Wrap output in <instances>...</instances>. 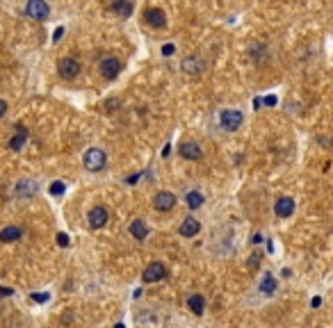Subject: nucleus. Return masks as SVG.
<instances>
[{
  "label": "nucleus",
  "mask_w": 333,
  "mask_h": 328,
  "mask_svg": "<svg viewBox=\"0 0 333 328\" xmlns=\"http://www.w3.org/2000/svg\"><path fill=\"white\" fill-rule=\"evenodd\" d=\"M174 52H176V46L174 44H165V46H162V55H165V57H171Z\"/></svg>",
  "instance_id": "obj_24"
},
{
  "label": "nucleus",
  "mask_w": 333,
  "mask_h": 328,
  "mask_svg": "<svg viewBox=\"0 0 333 328\" xmlns=\"http://www.w3.org/2000/svg\"><path fill=\"white\" fill-rule=\"evenodd\" d=\"M25 14L30 16L32 21H46L48 14H50V7L46 0H28V7H25Z\"/></svg>",
  "instance_id": "obj_3"
},
{
  "label": "nucleus",
  "mask_w": 333,
  "mask_h": 328,
  "mask_svg": "<svg viewBox=\"0 0 333 328\" xmlns=\"http://www.w3.org/2000/svg\"><path fill=\"white\" fill-rule=\"evenodd\" d=\"M21 237H23V230L18 226H7V228L0 230V242H5V244H12V242H16V239H21Z\"/></svg>",
  "instance_id": "obj_14"
},
{
  "label": "nucleus",
  "mask_w": 333,
  "mask_h": 328,
  "mask_svg": "<svg viewBox=\"0 0 333 328\" xmlns=\"http://www.w3.org/2000/svg\"><path fill=\"white\" fill-rule=\"evenodd\" d=\"M62 34H64V28H57V30L53 32V41H60Z\"/></svg>",
  "instance_id": "obj_28"
},
{
  "label": "nucleus",
  "mask_w": 333,
  "mask_h": 328,
  "mask_svg": "<svg viewBox=\"0 0 333 328\" xmlns=\"http://www.w3.org/2000/svg\"><path fill=\"white\" fill-rule=\"evenodd\" d=\"M57 73H60V78H64V80H73V78L80 73V64H78V60H73V57H64V60L57 62Z\"/></svg>",
  "instance_id": "obj_7"
},
{
  "label": "nucleus",
  "mask_w": 333,
  "mask_h": 328,
  "mask_svg": "<svg viewBox=\"0 0 333 328\" xmlns=\"http://www.w3.org/2000/svg\"><path fill=\"white\" fill-rule=\"evenodd\" d=\"M32 301H37V303H44V301H48V294H32Z\"/></svg>",
  "instance_id": "obj_26"
},
{
  "label": "nucleus",
  "mask_w": 333,
  "mask_h": 328,
  "mask_svg": "<svg viewBox=\"0 0 333 328\" xmlns=\"http://www.w3.org/2000/svg\"><path fill=\"white\" fill-rule=\"evenodd\" d=\"M276 287H279V283H276V278H274L272 274H265L263 280H260V285H258V290L263 292V294H274Z\"/></svg>",
  "instance_id": "obj_18"
},
{
  "label": "nucleus",
  "mask_w": 333,
  "mask_h": 328,
  "mask_svg": "<svg viewBox=\"0 0 333 328\" xmlns=\"http://www.w3.org/2000/svg\"><path fill=\"white\" fill-rule=\"evenodd\" d=\"M169 153H171V146H169V144H166V148L162 150V157H166V155H169Z\"/></svg>",
  "instance_id": "obj_34"
},
{
  "label": "nucleus",
  "mask_w": 333,
  "mask_h": 328,
  "mask_svg": "<svg viewBox=\"0 0 333 328\" xmlns=\"http://www.w3.org/2000/svg\"><path fill=\"white\" fill-rule=\"evenodd\" d=\"M64 189H67V187H64V182H62V180H55L53 185H50V194H53V196H62V194H64Z\"/></svg>",
  "instance_id": "obj_22"
},
{
  "label": "nucleus",
  "mask_w": 333,
  "mask_h": 328,
  "mask_svg": "<svg viewBox=\"0 0 333 328\" xmlns=\"http://www.w3.org/2000/svg\"><path fill=\"white\" fill-rule=\"evenodd\" d=\"M144 18H146V23H149L151 28H155V30H160V28H165V25H166L165 12H162V9H158V7H149V9H146Z\"/></svg>",
  "instance_id": "obj_10"
},
{
  "label": "nucleus",
  "mask_w": 333,
  "mask_h": 328,
  "mask_svg": "<svg viewBox=\"0 0 333 328\" xmlns=\"http://www.w3.org/2000/svg\"><path fill=\"white\" fill-rule=\"evenodd\" d=\"M265 105L274 107V105H276V96H267V98H265Z\"/></svg>",
  "instance_id": "obj_30"
},
{
  "label": "nucleus",
  "mask_w": 333,
  "mask_h": 328,
  "mask_svg": "<svg viewBox=\"0 0 333 328\" xmlns=\"http://www.w3.org/2000/svg\"><path fill=\"white\" fill-rule=\"evenodd\" d=\"M274 212H276L279 219H288V216L295 214V201H292L290 196H281V198H276V203H274Z\"/></svg>",
  "instance_id": "obj_9"
},
{
  "label": "nucleus",
  "mask_w": 333,
  "mask_h": 328,
  "mask_svg": "<svg viewBox=\"0 0 333 328\" xmlns=\"http://www.w3.org/2000/svg\"><path fill=\"white\" fill-rule=\"evenodd\" d=\"M199 230H201V224H199L197 219H192L187 216L181 226H178V232H181V237H197Z\"/></svg>",
  "instance_id": "obj_12"
},
{
  "label": "nucleus",
  "mask_w": 333,
  "mask_h": 328,
  "mask_svg": "<svg viewBox=\"0 0 333 328\" xmlns=\"http://www.w3.org/2000/svg\"><path fill=\"white\" fill-rule=\"evenodd\" d=\"M178 153H181L183 160H201V155H203V150H201V146H199L197 142H185V144H181Z\"/></svg>",
  "instance_id": "obj_11"
},
{
  "label": "nucleus",
  "mask_w": 333,
  "mask_h": 328,
  "mask_svg": "<svg viewBox=\"0 0 333 328\" xmlns=\"http://www.w3.org/2000/svg\"><path fill=\"white\" fill-rule=\"evenodd\" d=\"M187 308L194 314H203L205 312V296L203 294H192V296L187 298Z\"/></svg>",
  "instance_id": "obj_15"
},
{
  "label": "nucleus",
  "mask_w": 333,
  "mask_h": 328,
  "mask_svg": "<svg viewBox=\"0 0 333 328\" xmlns=\"http://www.w3.org/2000/svg\"><path fill=\"white\" fill-rule=\"evenodd\" d=\"M128 230H130V235L135 239H139V242L149 237V226H146L144 219H133V224H130Z\"/></svg>",
  "instance_id": "obj_13"
},
{
  "label": "nucleus",
  "mask_w": 333,
  "mask_h": 328,
  "mask_svg": "<svg viewBox=\"0 0 333 328\" xmlns=\"http://www.w3.org/2000/svg\"><path fill=\"white\" fill-rule=\"evenodd\" d=\"M251 242H253V244H258V242H263V235H260V232H256V235L251 237Z\"/></svg>",
  "instance_id": "obj_33"
},
{
  "label": "nucleus",
  "mask_w": 333,
  "mask_h": 328,
  "mask_svg": "<svg viewBox=\"0 0 333 328\" xmlns=\"http://www.w3.org/2000/svg\"><path fill=\"white\" fill-rule=\"evenodd\" d=\"M244 121V114L240 112V110H224V112L219 114V123L224 130H228V132H235L237 128L242 126Z\"/></svg>",
  "instance_id": "obj_2"
},
{
  "label": "nucleus",
  "mask_w": 333,
  "mask_h": 328,
  "mask_svg": "<svg viewBox=\"0 0 333 328\" xmlns=\"http://www.w3.org/2000/svg\"><path fill=\"white\" fill-rule=\"evenodd\" d=\"M57 244H60V246H68V235H67V232H60V235H57Z\"/></svg>",
  "instance_id": "obj_25"
},
{
  "label": "nucleus",
  "mask_w": 333,
  "mask_h": 328,
  "mask_svg": "<svg viewBox=\"0 0 333 328\" xmlns=\"http://www.w3.org/2000/svg\"><path fill=\"white\" fill-rule=\"evenodd\" d=\"M311 306H313V308H319V306H322V298H319V296H315V298H313V301H311Z\"/></svg>",
  "instance_id": "obj_32"
},
{
  "label": "nucleus",
  "mask_w": 333,
  "mask_h": 328,
  "mask_svg": "<svg viewBox=\"0 0 333 328\" xmlns=\"http://www.w3.org/2000/svg\"><path fill=\"white\" fill-rule=\"evenodd\" d=\"M166 274H169V271H166L165 262H151V264L144 269L142 280H144V283H160V280L166 278Z\"/></svg>",
  "instance_id": "obj_5"
},
{
  "label": "nucleus",
  "mask_w": 333,
  "mask_h": 328,
  "mask_svg": "<svg viewBox=\"0 0 333 328\" xmlns=\"http://www.w3.org/2000/svg\"><path fill=\"white\" fill-rule=\"evenodd\" d=\"M83 164L89 169V171H100V169H105V164H107L105 150L103 148H89L83 157Z\"/></svg>",
  "instance_id": "obj_1"
},
{
  "label": "nucleus",
  "mask_w": 333,
  "mask_h": 328,
  "mask_svg": "<svg viewBox=\"0 0 333 328\" xmlns=\"http://www.w3.org/2000/svg\"><path fill=\"white\" fill-rule=\"evenodd\" d=\"M87 219H89V228L99 230V228H105L107 226V221H110V212H107L103 205H96V208L89 210Z\"/></svg>",
  "instance_id": "obj_6"
},
{
  "label": "nucleus",
  "mask_w": 333,
  "mask_h": 328,
  "mask_svg": "<svg viewBox=\"0 0 333 328\" xmlns=\"http://www.w3.org/2000/svg\"><path fill=\"white\" fill-rule=\"evenodd\" d=\"M183 71H185V73H199V71H201V62L189 57V60L183 62Z\"/></svg>",
  "instance_id": "obj_21"
},
{
  "label": "nucleus",
  "mask_w": 333,
  "mask_h": 328,
  "mask_svg": "<svg viewBox=\"0 0 333 328\" xmlns=\"http://www.w3.org/2000/svg\"><path fill=\"white\" fill-rule=\"evenodd\" d=\"M260 262H263V253H253L249 258V269L251 271H256V269L260 267Z\"/></svg>",
  "instance_id": "obj_23"
},
{
  "label": "nucleus",
  "mask_w": 333,
  "mask_h": 328,
  "mask_svg": "<svg viewBox=\"0 0 333 328\" xmlns=\"http://www.w3.org/2000/svg\"><path fill=\"white\" fill-rule=\"evenodd\" d=\"M14 292L9 290V287H0V296H12Z\"/></svg>",
  "instance_id": "obj_29"
},
{
  "label": "nucleus",
  "mask_w": 333,
  "mask_h": 328,
  "mask_svg": "<svg viewBox=\"0 0 333 328\" xmlns=\"http://www.w3.org/2000/svg\"><path fill=\"white\" fill-rule=\"evenodd\" d=\"M153 208L158 210V212H171L176 208V196L171 192H158V194L153 196Z\"/></svg>",
  "instance_id": "obj_8"
},
{
  "label": "nucleus",
  "mask_w": 333,
  "mask_h": 328,
  "mask_svg": "<svg viewBox=\"0 0 333 328\" xmlns=\"http://www.w3.org/2000/svg\"><path fill=\"white\" fill-rule=\"evenodd\" d=\"M203 194H201V192H187V194H185V203H187V208L189 210H199L201 208V205H203Z\"/></svg>",
  "instance_id": "obj_20"
},
{
  "label": "nucleus",
  "mask_w": 333,
  "mask_h": 328,
  "mask_svg": "<svg viewBox=\"0 0 333 328\" xmlns=\"http://www.w3.org/2000/svg\"><path fill=\"white\" fill-rule=\"evenodd\" d=\"M99 71H100V75H103L105 80H114L117 75L121 73V62L117 60V57H112V55H107V57L100 60Z\"/></svg>",
  "instance_id": "obj_4"
},
{
  "label": "nucleus",
  "mask_w": 333,
  "mask_h": 328,
  "mask_svg": "<svg viewBox=\"0 0 333 328\" xmlns=\"http://www.w3.org/2000/svg\"><path fill=\"white\" fill-rule=\"evenodd\" d=\"M110 9H112L114 14H119L121 18H128V16L133 14V2H130V0H114Z\"/></svg>",
  "instance_id": "obj_16"
},
{
  "label": "nucleus",
  "mask_w": 333,
  "mask_h": 328,
  "mask_svg": "<svg viewBox=\"0 0 333 328\" xmlns=\"http://www.w3.org/2000/svg\"><path fill=\"white\" fill-rule=\"evenodd\" d=\"M34 192H37V185H34L32 180H21V182L16 185V194L23 196V198H30Z\"/></svg>",
  "instance_id": "obj_19"
},
{
  "label": "nucleus",
  "mask_w": 333,
  "mask_h": 328,
  "mask_svg": "<svg viewBox=\"0 0 333 328\" xmlns=\"http://www.w3.org/2000/svg\"><path fill=\"white\" fill-rule=\"evenodd\" d=\"M137 180H139V173H135V176H130V178H126V182H128V185H135Z\"/></svg>",
  "instance_id": "obj_31"
},
{
  "label": "nucleus",
  "mask_w": 333,
  "mask_h": 328,
  "mask_svg": "<svg viewBox=\"0 0 333 328\" xmlns=\"http://www.w3.org/2000/svg\"><path fill=\"white\" fill-rule=\"evenodd\" d=\"M25 137H28V130L23 126H16V134L9 139V148L12 150H21L23 144H25Z\"/></svg>",
  "instance_id": "obj_17"
},
{
  "label": "nucleus",
  "mask_w": 333,
  "mask_h": 328,
  "mask_svg": "<svg viewBox=\"0 0 333 328\" xmlns=\"http://www.w3.org/2000/svg\"><path fill=\"white\" fill-rule=\"evenodd\" d=\"M7 114V103H5V98H0V119Z\"/></svg>",
  "instance_id": "obj_27"
}]
</instances>
